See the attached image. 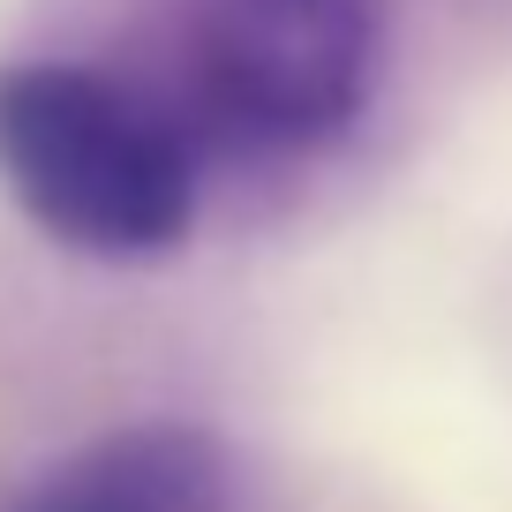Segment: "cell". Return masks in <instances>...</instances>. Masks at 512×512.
<instances>
[{
	"label": "cell",
	"instance_id": "6da1fadb",
	"mask_svg": "<svg viewBox=\"0 0 512 512\" xmlns=\"http://www.w3.org/2000/svg\"><path fill=\"white\" fill-rule=\"evenodd\" d=\"M0 189L46 241L136 264L189 241L196 144L106 68L0 61Z\"/></svg>",
	"mask_w": 512,
	"mask_h": 512
},
{
	"label": "cell",
	"instance_id": "7a4b0ae2",
	"mask_svg": "<svg viewBox=\"0 0 512 512\" xmlns=\"http://www.w3.org/2000/svg\"><path fill=\"white\" fill-rule=\"evenodd\" d=\"M204 113L249 151H317L362 121L384 0H189Z\"/></svg>",
	"mask_w": 512,
	"mask_h": 512
},
{
	"label": "cell",
	"instance_id": "3957f363",
	"mask_svg": "<svg viewBox=\"0 0 512 512\" xmlns=\"http://www.w3.org/2000/svg\"><path fill=\"white\" fill-rule=\"evenodd\" d=\"M234 490V452L219 430L144 415L46 467L8 512H234Z\"/></svg>",
	"mask_w": 512,
	"mask_h": 512
}]
</instances>
